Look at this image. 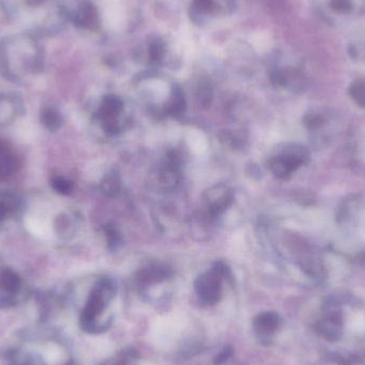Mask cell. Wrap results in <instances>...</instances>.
Wrapping results in <instances>:
<instances>
[{"label":"cell","mask_w":365,"mask_h":365,"mask_svg":"<svg viewBox=\"0 0 365 365\" xmlns=\"http://www.w3.org/2000/svg\"><path fill=\"white\" fill-rule=\"evenodd\" d=\"M6 16L32 36H51L70 21L66 0H0Z\"/></svg>","instance_id":"obj_1"},{"label":"cell","mask_w":365,"mask_h":365,"mask_svg":"<svg viewBox=\"0 0 365 365\" xmlns=\"http://www.w3.org/2000/svg\"><path fill=\"white\" fill-rule=\"evenodd\" d=\"M43 48L32 34H13L0 42V64L11 75L36 74L42 70Z\"/></svg>","instance_id":"obj_2"},{"label":"cell","mask_w":365,"mask_h":365,"mask_svg":"<svg viewBox=\"0 0 365 365\" xmlns=\"http://www.w3.org/2000/svg\"><path fill=\"white\" fill-rule=\"evenodd\" d=\"M313 4L319 19L334 27L349 25L365 12V0H313Z\"/></svg>","instance_id":"obj_3"},{"label":"cell","mask_w":365,"mask_h":365,"mask_svg":"<svg viewBox=\"0 0 365 365\" xmlns=\"http://www.w3.org/2000/svg\"><path fill=\"white\" fill-rule=\"evenodd\" d=\"M309 156L306 148L296 143H287L277 155L270 158L268 168L274 177L287 179L308 163Z\"/></svg>","instance_id":"obj_4"},{"label":"cell","mask_w":365,"mask_h":365,"mask_svg":"<svg viewBox=\"0 0 365 365\" xmlns=\"http://www.w3.org/2000/svg\"><path fill=\"white\" fill-rule=\"evenodd\" d=\"M186 327V319L175 317L158 319L152 327V342L160 349H170L180 340Z\"/></svg>","instance_id":"obj_5"},{"label":"cell","mask_w":365,"mask_h":365,"mask_svg":"<svg viewBox=\"0 0 365 365\" xmlns=\"http://www.w3.org/2000/svg\"><path fill=\"white\" fill-rule=\"evenodd\" d=\"M272 79L276 85L292 91H304L308 87V77L297 66H277L272 71Z\"/></svg>","instance_id":"obj_6"},{"label":"cell","mask_w":365,"mask_h":365,"mask_svg":"<svg viewBox=\"0 0 365 365\" xmlns=\"http://www.w3.org/2000/svg\"><path fill=\"white\" fill-rule=\"evenodd\" d=\"M123 111V102L119 96L109 94L103 98L101 104L100 115L101 120L103 122L104 130L110 134L119 132V115Z\"/></svg>","instance_id":"obj_7"},{"label":"cell","mask_w":365,"mask_h":365,"mask_svg":"<svg viewBox=\"0 0 365 365\" xmlns=\"http://www.w3.org/2000/svg\"><path fill=\"white\" fill-rule=\"evenodd\" d=\"M21 278L11 269L0 272V307H12L21 292Z\"/></svg>","instance_id":"obj_8"},{"label":"cell","mask_w":365,"mask_h":365,"mask_svg":"<svg viewBox=\"0 0 365 365\" xmlns=\"http://www.w3.org/2000/svg\"><path fill=\"white\" fill-rule=\"evenodd\" d=\"M317 331L322 338L330 342L338 341L343 332V317L341 311L336 309L327 311L317 324Z\"/></svg>","instance_id":"obj_9"},{"label":"cell","mask_w":365,"mask_h":365,"mask_svg":"<svg viewBox=\"0 0 365 365\" xmlns=\"http://www.w3.org/2000/svg\"><path fill=\"white\" fill-rule=\"evenodd\" d=\"M70 21L81 29L93 30L98 25V14L96 6L89 0H83L72 9Z\"/></svg>","instance_id":"obj_10"},{"label":"cell","mask_w":365,"mask_h":365,"mask_svg":"<svg viewBox=\"0 0 365 365\" xmlns=\"http://www.w3.org/2000/svg\"><path fill=\"white\" fill-rule=\"evenodd\" d=\"M217 0H192L190 6V15L193 21L197 24L206 23L210 17L218 12Z\"/></svg>","instance_id":"obj_11"},{"label":"cell","mask_w":365,"mask_h":365,"mask_svg":"<svg viewBox=\"0 0 365 365\" xmlns=\"http://www.w3.org/2000/svg\"><path fill=\"white\" fill-rule=\"evenodd\" d=\"M233 201V195L227 190V187L223 188L222 192H219L218 197H214L210 202V212L212 216H219L222 214Z\"/></svg>","instance_id":"obj_12"},{"label":"cell","mask_w":365,"mask_h":365,"mask_svg":"<svg viewBox=\"0 0 365 365\" xmlns=\"http://www.w3.org/2000/svg\"><path fill=\"white\" fill-rule=\"evenodd\" d=\"M41 122L43 125L51 132H56L61 128L62 123H63V119H62L61 113L57 110V109L45 108L44 110L41 113Z\"/></svg>","instance_id":"obj_13"},{"label":"cell","mask_w":365,"mask_h":365,"mask_svg":"<svg viewBox=\"0 0 365 365\" xmlns=\"http://www.w3.org/2000/svg\"><path fill=\"white\" fill-rule=\"evenodd\" d=\"M16 166L15 156L6 147L0 145V178L8 177L14 173Z\"/></svg>","instance_id":"obj_14"},{"label":"cell","mask_w":365,"mask_h":365,"mask_svg":"<svg viewBox=\"0 0 365 365\" xmlns=\"http://www.w3.org/2000/svg\"><path fill=\"white\" fill-rule=\"evenodd\" d=\"M168 110L175 118L181 117L186 110V101H185L184 93L179 87L173 88Z\"/></svg>","instance_id":"obj_15"},{"label":"cell","mask_w":365,"mask_h":365,"mask_svg":"<svg viewBox=\"0 0 365 365\" xmlns=\"http://www.w3.org/2000/svg\"><path fill=\"white\" fill-rule=\"evenodd\" d=\"M349 96L351 100L361 107L365 108V77L364 78L356 79L349 88Z\"/></svg>","instance_id":"obj_16"},{"label":"cell","mask_w":365,"mask_h":365,"mask_svg":"<svg viewBox=\"0 0 365 365\" xmlns=\"http://www.w3.org/2000/svg\"><path fill=\"white\" fill-rule=\"evenodd\" d=\"M166 53L164 42L160 38H155L149 43V59L152 64H160Z\"/></svg>","instance_id":"obj_17"},{"label":"cell","mask_w":365,"mask_h":365,"mask_svg":"<svg viewBox=\"0 0 365 365\" xmlns=\"http://www.w3.org/2000/svg\"><path fill=\"white\" fill-rule=\"evenodd\" d=\"M327 121L328 115L321 110L311 111V113H307L306 117H304V125L311 130L323 128Z\"/></svg>","instance_id":"obj_18"},{"label":"cell","mask_w":365,"mask_h":365,"mask_svg":"<svg viewBox=\"0 0 365 365\" xmlns=\"http://www.w3.org/2000/svg\"><path fill=\"white\" fill-rule=\"evenodd\" d=\"M120 187H121V184H120V178L117 173H109L103 180L102 190L109 197H115L119 193Z\"/></svg>","instance_id":"obj_19"},{"label":"cell","mask_w":365,"mask_h":365,"mask_svg":"<svg viewBox=\"0 0 365 365\" xmlns=\"http://www.w3.org/2000/svg\"><path fill=\"white\" fill-rule=\"evenodd\" d=\"M212 98V83L205 79L200 83L199 88H197V100L201 103L203 106H208L210 104V101Z\"/></svg>","instance_id":"obj_20"},{"label":"cell","mask_w":365,"mask_h":365,"mask_svg":"<svg viewBox=\"0 0 365 365\" xmlns=\"http://www.w3.org/2000/svg\"><path fill=\"white\" fill-rule=\"evenodd\" d=\"M51 186L60 195H70L73 189L72 182L63 179V178H55V179H53Z\"/></svg>","instance_id":"obj_21"},{"label":"cell","mask_w":365,"mask_h":365,"mask_svg":"<svg viewBox=\"0 0 365 365\" xmlns=\"http://www.w3.org/2000/svg\"><path fill=\"white\" fill-rule=\"evenodd\" d=\"M107 237H108L109 245H113V247L117 246L120 242V236L119 234L115 232V229H108L107 230Z\"/></svg>","instance_id":"obj_22"},{"label":"cell","mask_w":365,"mask_h":365,"mask_svg":"<svg viewBox=\"0 0 365 365\" xmlns=\"http://www.w3.org/2000/svg\"><path fill=\"white\" fill-rule=\"evenodd\" d=\"M11 365H42V362L38 361L36 358L25 357L17 359L16 361L13 362Z\"/></svg>","instance_id":"obj_23"},{"label":"cell","mask_w":365,"mask_h":365,"mask_svg":"<svg viewBox=\"0 0 365 365\" xmlns=\"http://www.w3.org/2000/svg\"><path fill=\"white\" fill-rule=\"evenodd\" d=\"M6 212H8V208L4 205V203H0V223L4 221V219L6 218Z\"/></svg>","instance_id":"obj_24"}]
</instances>
